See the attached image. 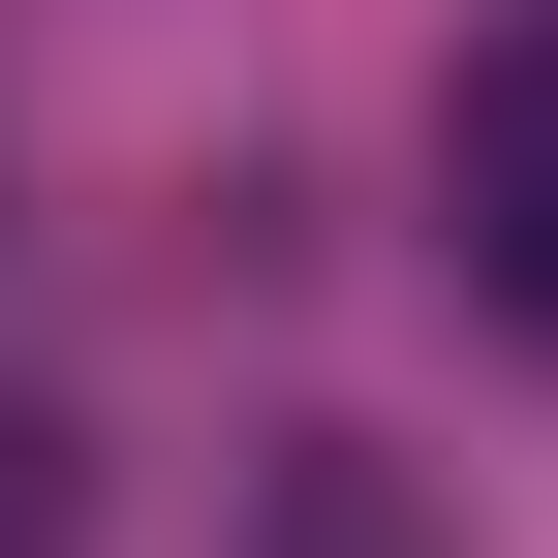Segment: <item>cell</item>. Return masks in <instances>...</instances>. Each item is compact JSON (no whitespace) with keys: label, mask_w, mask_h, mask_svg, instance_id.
I'll return each mask as SVG.
<instances>
[{"label":"cell","mask_w":558,"mask_h":558,"mask_svg":"<svg viewBox=\"0 0 558 558\" xmlns=\"http://www.w3.org/2000/svg\"><path fill=\"white\" fill-rule=\"evenodd\" d=\"M0 558H62V435H0Z\"/></svg>","instance_id":"obj_3"},{"label":"cell","mask_w":558,"mask_h":558,"mask_svg":"<svg viewBox=\"0 0 558 558\" xmlns=\"http://www.w3.org/2000/svg\"><path fill=\"white\" fill-rule=\"evenodd\" d=\"M435 248H465V311H497V341H558V0L435 62Z\"/></svg>","instance_id":"obj_1"},{"label":"cell","mask_w":558,"mask_h":558,"mask_svg":"<svg viewBox=\"0 0 558 558\" xmlns=\"http://www.w3.org/2000/svg\"><path fill=\"white\" fill-rule=\"evenodd\" d=\"M279 558H403V497H373V435H311V465H279Z\"/></svg>","instance_id":"obj_2"}]
</instances>
